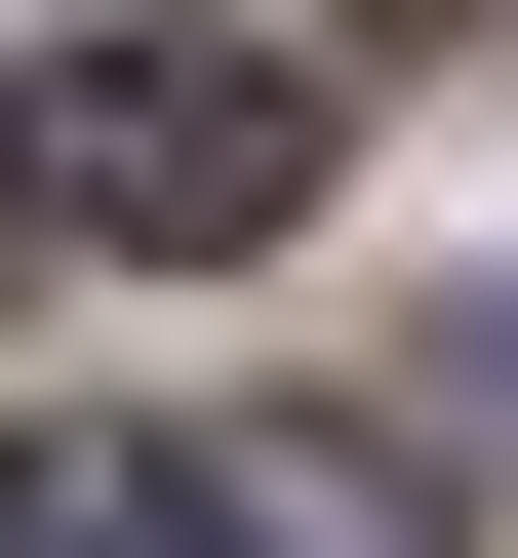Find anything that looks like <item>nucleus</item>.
Segmentation results:
<instances>
[{
    "label": "nucleus",
    "instance_id": "nucleus-1",
    "mask_svg": "<svg viewBox=\"0 0 518 558\" xmlns=\"http://www.w3.org/2000/svg\"><path fill=\"white\" fill-rule=\"evenodd\" d=\"M0 199H40V240H279V199H320V81H279V40H81V81L0 120Z\"/></svg>",
    "mask_w": 518,
    "mask_h": 558
},
{
    "label": "nucleus",
    "instance_id": "nucleus-2",
    "mask_svg": "<svg viewBox=\"0 0 518 558\" xmlns=\"http://www.w3.org/2000/svg\"><path fill=\"white\" fill-rule=\"evenodd\" d=\"M200 558H438V478H359V439L240 399V439H200Z\"/></svg>",
    "mask_w": 518,
    "mask_h": 558
},
{
    "label": "nucleus",
    "instance_id": "nucleus-3",
    "mask_svg": "<svg viewBox=\"0 0 518 558\" xmlns=\"http://www.w3.org/2000/svg\"><path fill=\"white\" fill-rule=\"evenodd\" d=\"M0 558H200V439H0Z\"/></svg>",
    "mask_w": 518,
    "mask_h": 558
}]
</instances>
